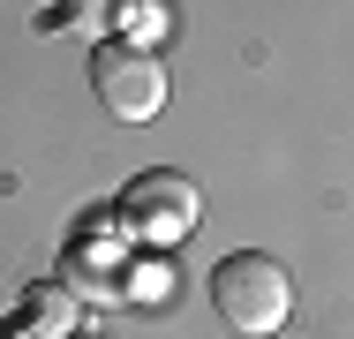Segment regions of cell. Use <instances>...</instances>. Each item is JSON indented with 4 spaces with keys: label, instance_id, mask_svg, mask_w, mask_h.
Listing matches in <instances>:
<instances>
[{
    "label": "cell",
    "instance_id": "3",
    "mask_svg": "<svg viewBox=\"0 0 354 339\" xmlns=\"http://www.w3.org/2000/svg\"><path fill=\"white\" fill-rule=\"evenodd\" d=\"M121 219H129V234H143V241H181V234H196L204 196H196L189 174L151 166V174H136V181L121 189Z\"/></svg>",
    "mask_w": 354,
    "mask_h": 339
},
{
    "label": "cell",
    "instance_id": "4",
    "mask_svg": "<svg viewBox=\"0 0 354 339\" xmlns=\"http://www.w3.org/2000/svg\"><path fill=\"white\" fill-rule=\"evenodd\" d=\"M23 324H30V339H68L75 332V294L53 286V279L30 286V294H23Z\"/></svg>",
    "mask_w": 354,
    "mask_h": 339
},
{
    "label": "cell",
    "instance_id": "6",
    "mask_svg": "<svg viewBox=\"0 0 354 339\" xmlns=\"http://www.w3.org/2000/svg\"><path fill=\"white\" fill-rule=\"evenodd\" d=\"M68 339H98V332H68Z\"/></svg>",
    "mask_w": 354,
    "mask_h": 339
},
{
    "label": "cell",
    "instance_id": "1",
    "mask_svg": "<svg viewBox=\"0 0 354 339\" xmlns=\"http://www.w3.org/2000/svg\"><path fill=\"white\" fill-rule=\"evenodd\" d=\"M212 309H218V324L234 339H272V332H286V317H294V279H286V264L264 257V249H234V257H218V271H212Z\"/></svg>",
    "mask_w": 354,
    "mask_h": 339
},
{
    "label": "cell",
    "instance_id": "2",
    "mask_svg": "<svg viewBox=\"0 0 354 339\" xmlns=\"http://www.w3.org/2000/svg\"><path fill=\"white\" fill-rule=\"evenodd\" d=\"M91 91H98V106H106L113 121H158V106H166V68H158L151 46L106 38V46L91 53Z\"/></svg>",
    "mask_w": 354,
    "mask_h": 339
},
{
    "label": "cell",
    "instance_id": "5",
    "mask_svg": "<svg viewBox=\"0 0 354 339\" xmlns=\"http://www.w3.org/2000/svg\"><path fill=\"white\" fill-rule=\"evenodd\" d=\"M113 8H121V0H61V15H68L75 30H91V38L113 23Z\"/></svg>",
    "mask_w": 354,
    "mask_h": 339
}]
</instances>
